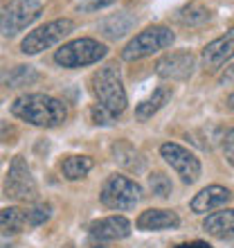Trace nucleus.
I'll use <instances>...</instances> for the list:
<instances>
[{"mask_svg":"<svg viewBox=\"0 0 234 248\" xmlns=\"http://www.w3.org/2000/svg\"><path fill=\"white\" fill-rule=\"evenodd\" d=\"M12 115H16L23 122L43 129H54L63 124L68 118V108L61 99L45 95V93H27L12 102Z\"/></svg>","mask_w":234,"mask_h":248,"instance_id":"obj_1","label":"nucleus"},{"mask_svg":"<svg viewBox=\"0 0 234 248\" xmlns=\"http://www.w3.org/2000/svg\"><path fill=\"white\" fill-rule=\"evenodd\" d=\"M92 93L99 106H104L113 115H122L126 108V91L122 84V75L115 65H104L92 75Z\"/></svg>","mask_w":234,"mask_h":248,"instance_id":"obj_2","label":"nucleus"},{"mask_svg":"<svg viewBox=\"0 0 234 248\" xmlns=\"http://www.w3.org/2000/svg\"><path fill=\"white\" fill-rule=\"evenodd\" d=\"M174 32L169 27L164 25H153V27H146L144 32H140L137 36L124 46L122 50V59L124 61H140L144 57H151L153 52H160L164 47H169L174 43Z\"/></svg>","mask_w":234,"mask_h":248,"instance_id":"obj_3","label":"nucleus"},{"mask_svg":"<svg viewBox=\"0 0 234 248\" xmlns=\"http://www.w3.org/2000/svg\"><path fill=\"white\" fill-rule=\"evenodd\" d=\"M142 199V187L129 176L122 174H113L104 183L102 192H99V201L104 203L108 210H133Z\"/></svg>","mask_w":234,"mask_h":248,"instance_id":"obj_4","label":"nucleus"},{"mask_svg":"<svg viewBox=\"0 0 234 248\" xmlns=\"http://www.w3.org/2000/svg\"><path fill=\"white\" fill-rule=\"evenodd\" d=\"M108 54V47L95 39H77L70 41L57 50L54 61L63 68H84V65L97 63Z\"/></svg>","mask_w":234,"mask_h":248,"instance_id":"obj_5","label":"nucleus"},{"mask_svg":"<svg viewBox=\"0 0 234 248\" xmlns=\"http://www.w3.org/2000/svg\"><path fill=\"white\" fill-rule=\"evenodd\" d=\"M7 199L12 201H36L39 196V187H36V181L32 176V170L23 156H16L7 170L5 176V187H2Z\"/></svg>","mask_w":234,"mask_h":248,"instance_id":"obj_6","label":"nucleus"},{"mask_svg":"<svg viewBox=\"0 0 234 248\" xmlns=\"http://www.w3.org/2000/svg\"><path fill=\"white\" fill-rule=\"evenodd\" d=\"M43 5L41 0H12L0 12V32L5 36H16L29 27L41 16Z\"/></svg>","mask_w":234,"mask_h":248,"instance_id":"obj_7","label":"nucleus"},{"mask_svg":"<svg viewBox=\"0 0 234 248\" xmlns=\"http://www.w3.org/2000/svg\"><path fill=\"white\" fill-rule=\"evenodd\" d=\"M72 30H74V23H72L70 18H58V20H52V23H45L43 27L29 32L25 39H23L20 52L39 54V52H43V50H47V47L57 46L58 41H63V36H68Z\"/></svg>","mask_w":234,"mask_h":248,"instance_id":"obj_8","label":"nucleus"},{"mask_svg":"<svg viewBox=\"0 0 234 248\" xmlns=\"http://www.w3.org/2000/svg\"><path fill=\"white\" fill-rule=\"evenodd\" d=\"M160 154L171 165V170L178 171L182 183L191 185L198 181V176H201V160L189 149H185V147H180V144H176V142H164L160 147Z\"/></svg>","mask_w":234,"mask_h":248,"instance_id":"obj_9","label":"nucleus"},{"mask_svg":"<svg viewBox=\"0 0 234 248\" xmlns=\"http://www.w3.org/2000/svg\"><path fill=\"white\" fill-rule=\"evenodd\" d=\"M196 59L191 52H171L164 54L162 59H158L156 63V75L162 79H169V81H185V79L191 77L194 72Z\"/></svg>","mask_w":234,"mask_h":248,"instance_id":"obj_10","label":"nucleus"},{"mask_svg":"<svg viewBox=\"0 0 234 248\" xmlns=\"http://www.w3.org/2000/svg\"><path fill=\"white\" fill-rule=\"evenodd\" d=\"M234 57V27L219 36L216 41L207 43L203 50V65L205 70H219L223 63H228Z\"/></svg>","mask_w":234,"mask_h":248,"instance_id":"obj_11","label":"nucleus"},{"mask_svg":"<svg viewBox=\"0 0 234 248\" xmlns=\"http://www.w3.org/2000/svg\"><path fill=\"white\" fill-rule=\"evenodd\" d=\"M90 237L95 242H117L131 235V223L126 217L115 215V217H104L90 223Z\"/></svg>","mask_w":234,"mask_h":248,"instance_id":"obj_12","label":"nucleus"},{"mask_svg":"<svg viewBox=\"0 0 234 248\" xmlns=\"http://www.w3.org/2000/svg\"><path fill=\"white\" fill-rule=\"evenodd\" d=\"M230 199H232V194H230L228 187H223V185H209V187L201 189L191 199V210H194L196 215H207V212L221 210Z\"/></svg>","mask_w":234,"mask_h":248,"instance_id":"obj_13","label":"nucleus"},{"mask_svg":"<svg viewBox=\"0 0 234 248\" xmlns=\"http://www.w3.org/2000/svg\"><path fill=\"white\" fill-rule=\"evenodd\" d=\"M180 226V219L171 210H144L142 215L137 217V228L140 230H174Z\"/></svg>","mask_w":234,"mask_h":248,"instance_id":"obj_14","label":"nucleus"},{"mask_svg":"<svg viewBox=\"0 0 234 248\" xmlns=\"http://www.w3.org/2000/svg\"><path fill=\"white\" fill-rule=\"evenodd\" d=\"M203 228L216 239H234V210L221 208L219 212L207 215V219L203 221Z\"/></svg>","mask_w":234,"mask_h":248,"instance_id":"obj_15","label":"nucleus"},{"mask_svg":"<svg viewBox=\"0 0 234 248\" xmlns=\"http://www.w3.org/2000/svg\"><path fill=\"white\" fill-rule=\"evenodd\" d=\"M113 156L122 167H126L129 171H142L144 170V158L142 154L133 147L126 140H119V142L113 144Z\"/></svg>","mask_w":234,"mask_h":248,"instance_id":"obj_16","label":"nucleus"},{"mask_svg":"<svg viewBox=\"0 0 234 248\" xmlns=\"http://www.w3.org/2000/svg\"><path fill=\"white\" fill-rule=\"evenodd\" d=\"M171 97V88H167V86H162V88H156L153 91V95H151L149 99H144L142 104H137L135 108V118L137 120H149L153 118L160 108H162L167 102H169Z\"/></svg>","mask_w":234,"mask_h":248,"instance_id":"obj_17","label":"nucleus"},{"mask_svg":"<svg viewBox=\"0 0 234 248\" xmlns=\"http://www.w3.org/2000/svg\"><path fill=\"white\" fill-rule=\"evenodd\" d=\"M27 226L25 210L20 208H5L0 210V232L2 235H18Z\"/></svg>","mask_w":234,"mask_h":248,"instance_id":"obj_18","label":"nucleus"},{"mask_svg":"<svg viewBox=\"0 0 234 248\" xmlns=\"http://www.w3.org/2000/svg\"><path fill=\"white\" fill-rule=\"evenodd\" d=\"M92 170V160L88 156H65L61 163V174L68 181H79Z\"/></svg>","mask_w":234,"mask_h":248,"instance_id":"obj_19","label":"nucleus"},{"mask_svg":"<svg viewBox=\"0 0 234 248\" xmlns=\"http://www.w3.org/2000/svg\"><path fill=\"white\" fill-rule=\"evenodd\" d=\"M133 25H135V18H133V16H129V14H117V16H111V18H106L104 23H102V32H104L106 36H111V39H119V36H124Z\"/></svg>","mask_w":234,"mask_h":248,"instance_id":"obj_20","label":"nucleus"},{"mask_svg":"<svg viewBox=\"0 0 234 248\" xmlns=\"http://www.w3.org/2000/svg\"><path fill=\"white\" fill-rule=\"evenodd\" d=\"M36 79H39V75H36V70H34L32 65H16L14 70L2 75V84L9 86V88H20V86H27V84H32V81H36Z\"/></svg>","mask_w":234,"mask_h":248,"instance_id":"obj_21","label":"nucleus"},{"mask_svg":"<svg viewBox=\"0 0 234 248\" xmlns=\"http://www.w3.org/2000/svg\"><path fill=\"white\" fill-rule=\"evenodd\" d=\"M178 18H180V23H185V25H198V23L209 20V9H205V7H201V5H191V7H187V9H182V12L178 14Z\"/></svg>","mask_w":234,"mask_h":248,"instance_id":"obj_22","label":"nucleus"},{"mask_svg":"<svg viewBox=\"0 0 234 248\" xmlns=\"http://www.w3.org/2000/svg\"><path fill=\"white\" fill-rule=\"evenodd\" d=\"M25 217H27V226H43L52 217V208L47 203H36V205L25 210Z\"/></svg>","mask_w":234,"mask_h":248,"instance_id":"obj_23","label":"nucleus"},{"mask_svg":"<svg viewBox=\"0 0 234 248\" xmlns=\"http://www.w3.org/2000/svg\"><path fill=\"white\" fill-rule=\"evenodd\" d=\"M149 187L151 192L156 196H162V199H167V196L171 194V181L167 176H164L162 171H156V174H151L149 176Z\"/></svg>","mask_w":234,"mask_h":248,"instance_id":"obj_24","label":"nucleus"},{"mask_svg":"<svg viewBox=\"0 0 234 248\" xmlns=\"http://www.w3.org/2000/svg\"><path fill=\"white\" fill-rule=\"evenodd\" d=\"M90 115H92V122L95 124H113L115 122V115L108 113L104 106H99V104H95L90 108Z\"/></svg>","mask_w":234,"mask_h":248,"instance_id":"obj_25","label":"nucleus"},{"mask_svg":"<svg viewBox=\"0 0 234 248\" xmlns=\"http://www.w3.org/2000/svg\"><path fill=\"white\" fill-rule=\"evenodd\" d=\"M223 151H225V158L234 165V129H230L225 140H223Z\"/></svg>","mask_w":234,"mask_h":248,"instance_id":"obj_26","label":"nucleus"},{"mask_svg":"<svg viewBox=\"0 0 234 248\" xmlns=\"http://www.w3.org/2000/svg\"><path fill=\"white\" fill-rule=\"evenodd\" d=\"M115 0H86L84 5H79L81 12H95V9H102V7H108L113 5Z\"/></svg>","mask_w":234,"mask_h":248,"instance_id":"obj_27","label":"nucleus"},{"mask_svg":"<svg viewBox=\"0 0 234 248\" xmlns=\"http://www.w3.org/2000/svg\"><path fill=\"white\" fill-rule=\"evenodd\" d=\"M176 248H212L207 242H189V244H178Z\"/></svg>","mask_w":234,"mask_h":248,"instance_id":"obj_28","label":"nucleus"},{"mask_svg":"<svg viewBox=\"0 0 234 248\" xmlns=\"http://www.w3.org/2000/svg\"><path fill=\"white\" fill-rule=\"evenodd\" d=\"M228 106H230V108H232V111H234V93H232V95H230V97H228Z\"/></svg>","mask_w":234,"mask_h":248,"instance_id":"obj_29","label":"nucleus"},{"mask_svg":"<svg viewBox=\"0 0 234 248\" xmlns=\"http://www.w3.org/2000/svg\"><path fill=\"white\" fill-rule=\"evenodd\" d=\"M95 248H97V246H95Z\"/></svg>","mask_w":234,"mask_h":248,"instance_id":"obj_30","label":"nucleus"}]
</instances>
